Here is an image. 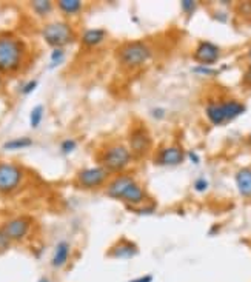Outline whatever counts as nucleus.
<instances>
[{"label": "nucleus", "mask_w": 251, "mask_h": 282, "mask_svg": "<svg viewBox=\"0 0 251 282\" xmlns=\"http://www.w3.org/2000/svg\"><path fill=\"white\" fill-rule=\"evenodd\" d=\"M25 43L20 39L3 34L0 36V73L11 74L20 69L25 57Z\"/></svg>", "instance_id": "f257e3e1"}, {"label": "nucleus", "mask_w": 251, "mask_h": 282, "mask_svg": "<svg viewBox=\"0 0 251 282\" xmlns=\"http://www.w3.org/2000/svg\"><path fill=\"white\" fill-rule=\"evenodd\" d=\"M151 56H153L151 48L140 40L123 43L116 51L117 61L127 68H138L150 61Z\"/></svg>", "instance_id": "f03ea898"}, {"label": "nucleus", "mask_w": 251, "mask_h": 282, "mask_svg": "<svg viewBox=\"0 0 251 282\" xmlns=\"http://www.w3.org/2000/svg\"><path fill=\"white\" fill-rule=\"evenodd\" d=\"M245 105L239 100H225V102H213L208 103L205 108V114H207L208 121L213 125H223L230 122L236 117L245 113Z\"/></svg>", "instance_id": "7ed1b4c3"}, {"label": "nucleus", "mask_w": 251, "mask_h": 282, "mask_svg": "<svg viewBox=\"0 0 251 282\" xmlns=\"http://www.w3.org/2000/svg\"><path fill=\"white\" fill-rule=\"evenodd\" d=\"M42 37L50 46L63 48L76 40V32L73 27L66 22H51L42 28Z\"/></svg>", "instance_id": "20e7f679"}, {"label": "nucleus", "mask_w": 251, "mask_h": 282, "mask_svg": "<svg viewBox=\"0 0 251 282\" xmlns=\"http://www.w3.org/2000/svg\"><path fill=\"white\" fill-rule=\"evenodd\" d=\"M130 150L122 144L108 145L100 156V163L108 173H120L128 167L131 162Z\"/></svg>", "instance_id": "39448f33"}, {"label": "nucleus", "mask_w": 251, "mask_h": 282, "mask_svg": "<svg viewBox=\"0 0 251 282\" xmlns=\"http://www.w3.org/2000/svg\"><path fill=\"white\" fill-rule=\"evenodd\" d=\"M22 181H24V171L19 165L11 162L0 163V193H13L19 188Z\"/></svg>", "instance_id": "423d86ee"}, {"label": "nucleus", "mask_w": 251, "mask_h": 282, "mask_svg": "<svg viewBox=\"0 0 251 282\" xmlns=\"http://www.w3.org/2000/svg\"><path fill=\"white\" fill-rule=\"evenodd\" d=\"M110 178V173L104 167H91V168H84L77 173L76 179L79 187L85 188V190H94L104 185Z\"/></svg>", "instance_id": "0eeeda50"}, {"label": "nucleus", "mask_w": 251, "mask_h": 282, "mask_svg": "<svg viewBox=\"0 0 251 282\" xmlns=\"http://www.w3.org/2000/svg\"><path fill=\"white\" fill-rule=\"evenodd\" d=\"M128 144H130V153L131 156L136 157H142L145 156L151 148V136L148 133L143 126L139 128H133L130 131V137H128Z\"/></svg>", "instance_id": "6e6552de"}, {"label": "nucleus", "mask_w": 251, "mask_h": 282, "mask_svg": "<svg viewBox=\"0 0 251 282\" xmlns=\"http://www.w3.org/2000/svg\"><path fill=\"white\" fill-rule=\"evenodd\" d=\"M3 231L8 234V238L13 241H22L27 238V234L29 233V228H31V220L28 218H14V219H9L8 222L2 225Z\"/></svg>", "instance_id": "1a4fd4ad"}, {"label": "nucleus", "mask_w": 251, "mask_h": 282, "mask_svg": "<svg viewBox=\"0 0 251 282\" xmlns=\"http://www.w3.org/2000/svg\"><path fill=\"white\" fill-rule=\"evenodd\" d=\"M221 50L211 42H200L195 51V59L202 65H213L219 61Z\"/></svg>", "instance_id": "9d476101"}, {"label": "nucleus", "mask_w": 251, "mask_h": 282, "mask_svg": "<svg viewBox=\"0 0 251 282\" xmlns=\"http://www.w3.org/2000/svg\"><path fill=\"white\" fill-rule=\"evenodd\" d=\"M138 253H139L138 245L125 238L119 239L108 250V256L114 257V259H131V257L138 256Z\"/></svg>", "instance_id": "9b49d317"}, {"label": "nucleus", "mask_w": 251, "mask_h": 282, "mask_svg": "<svg viewBox=\"0 0 251 282\" xmlns=\"http://www.w3.org/2000/svg\"><path fill=\"white\" fill-rule=\"evenodd\" d=\"M119 201H123L125 204H131V205H139L146 201V193L138 182L133 181L122 191V194L119 196Z\"/></svg>", "instance_id": "f8f14e48"}, {"label": "nucleus", "mask_w": 251, "mask_h": 282, "mask_svg": "<svg viewBox=\"0 0 251 282\" xmlns=\"http://www.w3.org/2000/svg\"><path fill=\"white\" fill-rule=\"evenodd\" d=\"M185 159V155H184V150L180 147H176V145H171V147H167L164 150H161L157 156V163H161V165H179L182 163Z\"/></svg>", "instance_id": "ddd939ff"}, {"label": "nucleus", "mask_w": 251, "mask_h": 282, "mask_svg": "<svg viewBox=\"0 0 251 282\" xmlns=\"http://www.w3.org/2000/svg\"><path fill=\"white\" fill-rule=\"evenodd\" d=\"M70 254H71V247L66 241H60L59 244L56 245L54 249V254H53V259H51V265L54 268H62L66 265L68 259H70Z\"/></svg>", "instance_id": "4468645a"}, {"label": "nucleus", "mask_w": 251, "mask_h": 282, "mask_svg": "<svg viewBox=\"0 0 251 282\" xmlns=\"http://www.w3.org/2000/svg\"><path fill=\"white\" fill-rule=\"evenodd\" d=\"M236 185L244 197H251V168H241L236 173Z\"/></svg>", "instance_id": "2eb2a0df"}, {"label": "nucleus", "mask_w": 251, "mask_h": 282, "mask_svg": "<svg viewBox=\"0 0 251 282\" xmlns=\"http://www.w3.org/2000/svg\"><path fill=\"white\" fill-rule=\"evenodd\" d=\"M107 37V31L102 28H93V30H86L82 36V43L85 46H97Z\"/></svg>", "instance_id": "dca6fc26"}, {"label": "nucleus", "mask_w": 251, "mask_h": 282, "mask_svg": "<svg viewBox=\"0 0 251 282\" xmlns=\"http://www.w3.org/2000/svg\"><path fill=\"white\" fill-rule=\"evenodd\" d=\"M57 8H59L63 14L73 16V14H77L79 11L84 8V2H81V0H59V2H57Z\"/></svg>", "instance_id": "f3484780"}, {"label": "nucleus", "mask_w": 251, "mask_h": 282, "mask_svg": "<svg viewBox=\"0 0 251 282\" xmlns=\"http://www.w3.org/2000/svg\"><path fill=\"white\" fill-rule=\"evenodd\" d=\"M29 5H31L34 13H36L37 16H40V17L48 16L53 11V2H51V0H32Z\"/></svg>", "instance_id": "a211bd4d"}, {"label": "nucleus", "mask_w": 251, "mask_h": 282, "mask_svg": "<svg viewBox=\"0 0 251 282\" xmlns=\"http://www.w3.org/2000/svg\"><path fill=\"white\" fill-rule=\"evenodd\" d=\"M32 145V139L29 137H19V139H11L8 142L3 144V150L14 151V150H24Z\"/></svg>", "instance_id": "6ab92c4d"}, {"label": "nucleus", "mask_w": 251, "mask_h": 282, "mask_svg": "<svg viewBox=\"0 0 251 282\" xmlns=\"http://www.w3.org/2000/svg\"><path fill=\"white\" fill-rule=\"evenodd\" d=\"M43 105H36L32 110H31V114H29V125L31 128H37L40 124H42V119H43Z\"/></svg>", "instance_id": "aec40b11"}, {"label": "nucleus", "mask_w": 251, "mask_h": 282, "mask_svg": "<svg viewBox=\"0 0 251 282\" xmlns=\"http://www.w3.org/2000/svg\"><path fill=\"white\" fill-rule=\"evenodd\" d=\"M65 59V51L63 48H54L51 53V65L50 68H56V65H60Z\"/></svg>", "instance_id": "412c9836"}, {"label": "nucleus", "mask_w": 251, "mask_h": 282, "mask_svg": "<svg viewBox=\"0 0 251 282\" xmlns=\"http://www.w3.org/2000/svg\"><path fill=\"white\" fill-rule=\"evenodd\" d=\"M76 148H77V142L74 139H65L60 144V150H62L63 155H70V153H73Z\"/></svg>", "instance_id": "4be33fe9"}, {"label": "nucleus", "mask_w": 251, "mask_h": 282, "mask_svg": "<svg viewBox=\"0 0 251 282\" xmlns=\"http://www.w3.org/2000/svg\"><path fill=\"white\" fill-rule=\"evenodd\" d=\"M11 247V239L8 238V234L3 231V228L0 227V253L6 251Z\"/></svg>", "instance_id": "5701e85b"}, {"label": "nucleus", "mask_w": 251, "mask_h": 282, "mask_svg": "<svg viewBox=\"0 0 251 282\" xmlns=\"http://www.w3.org/2000/svg\"><path fill=\"white\" fill-rule=\"evenodd\" d=\"M180 6H182V9H184V13L193 14L197 8V2H195V0H182Z\"/></svg>", "instance_id": "b1692460"}, {"label": "nucleus", "mask_w": 251, "mask_h": 282, "mask_svg": "<svg viewBox=\"0 0 251 282\" xmlns=\"http://www.w3.org/2000/svg\"><path fill=\"white\" fill-rule=\"evenodd\" d=\"M193 71L197 73V74H203V76H216L218 74V71L210 66H196V68H193Z\"/></svg>", "instance_id": "393cba45"}, {"label": "nucleus", "mask_w": 251, "mask_h": 282, "mask_svg": "<svg viewBox=\"0 0 251 282\" xmlns=\"http://www.w3.org/2000/svg\"><path fill=\"white\" fill-rule=\"evenodd\" d=\"M37 85H39V82L37 80H29V82H27V84L22 87V94H25V96H28V94H31L34 90L37 88Z\"/></svg>", "instance_id": "a878e982"}, {"label": "nucleus", "mask_w": 251, "mask_h": 282, "mask_svg": "<svg viewBox=\"0 0 251 282\" xmlns=\"http://www.w3.org/2000/svg\"><path fill=\"white\" fill-rule=\"evenodd\" d=\"M195 190L199 191V193L207 191V190H208V181L205 179V178H199V179H196V182H195Z\"/></svg>", "instance_id": "bb28decb"}, {"label": "nucleus", "mask_w": 251, "mask_h": 282, "mask_svg": "<svg viewBox=\"0 0 251 282\" xmlns=\"http://www.w3.org/2000/svg\"><path fill=\"white\" fill-rule=\"evenodd\" d=\"M239 11H241V13H242V16H245V17H251V2L241 3V6H239Z\"/></svg>", "instance_id": "cd10ccee"}, {"label": "nucleus", "mask_w": 251, "mask_h": 282, "mask_svg": "<svg viewBox=\"0 0 251 282\" xmlns=\"http://www.w3.org/2000/svg\"><path fill=\"white\" fill-rule=\"evenodd\" d=\"M248 61H250V65H248V69H247V73H245V80L251 85V50L248 51Z\"/></svg>", "instance_id": "c85d7f7f"}, {"label": "nucleus", "mask_w": 251, "mask_h": 282, "mask_svg": "<svg viewBox=\"0 0 251 282\" xmlns=\"http://www.w3.org/2000/svg\"><path fill=\"white\" fill-rule=\"evenodd\" d=\"M130 282H153V276L151 275L139 276V278H136V279H131Z\"/></svg>", "instance_id": "c756f323"}, {"label": "nucleus", "mask_w": 251, "mask_h": 282, "mask_svg": "<svg viewBox=\"0 0 251 282\" xmlns=\"http://www.w3.org/2000/svg\"><path fill=\"white\" fill-rule=\"evenodd\" d=\"M153 116L156 117V119H162V117L165 116V110L164 108H156V110H153Z\"/></svg>", "instance_id": "7c9ffc66"}, {"label": "nucleus", "mask_w": 251, "mask_h": 282, "mask_svg": "<svg viewBox=\"0 0 251 282\" xmlns=\"http://www.w3.org/2000/svg\"><path fill=\"white\" fill-rule=\"evenodd\" d=\"M188 157H190V160H191L193 163H196V165H197V163L200 162L199 156L196 155V153H195V151H190V153H188Z\"/></svg>", "instance_id": "2f4dec72"}, {"label": "nucleus", "mask_w": 251, "mask_h": 282, "mask_svg": "<svg viewBox=\"0 0 251 282\" xmlns=\"http://www.w3.org/2000/svg\"><path fill=\"white\" fill-rule=\"evenodd\" d=\"M37 282H50V279H48L47 276H42V278H40V279H39Z\"/></svg>", "instance_id": "473e14b6"}, {"label": "nucleus", "mask_w": 251, "mask_h": 282, "mask_svg": "<svg viewBox=\"0 0 251 282\" xmlns=\"http://www.w3.org/2000/svg\"><path fill=\"white\" fill-rule=\"evenodd\" d=\"M0 87H2V76H0Z\"/></svg>", "instance_id": "72a5a7b5"}]
</instances>
